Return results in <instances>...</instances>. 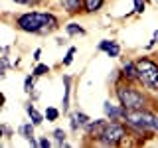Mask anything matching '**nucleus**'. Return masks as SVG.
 <instances>
[{"label":"nucleus","mask_w":158,"mask_h":148,"mask_svg":"<svg viewBox=\"0 0 158 148\" xmlns=\"http://www.w3.org/2000/svg\"><path fill=\"white\" fill-rule=\"evenodd\" d=\"M53 136H56V140L59 142V144H63V140H65V132H63V130H56Z\"/></svg>","instance_id":"nucleus-20"},{"label":"nucleus","mask_w":158,"mask_h":148,"mask_svg":"<svg viewBox=\"0 0 158 148\" xmlns=\"http://www.w3.org/2000/svg\"><path fill=\"white\" fill-rule=\"evenodd\" d=\"M117 97L121 101V105L127 109V111H135V109H142L144 107V97L138 91H135L132 87H125L121 85L117 89Z\"/></svg>","instance_id":"nucleus-4"},{"label":"nucleus","mask_w":158,"mask_h":148,"mask_svg":"<svg viewBox=\"0 0 158 148\" xmlns=\"http://www.w3.org/2000/svg\"><path fill=\"white\" fill-rule=\"evenodd\" d=\"M89 125V117L83 115V113H77V115L71 117V128H77V126H87Z\"/></svg>","instance_id":"nucleus-9"},{"label":"nucleus","mask_w":158,"mask_h":148,"mask_svg":"<svg viewBox=\"0 0 158 148\" xmlns=\"http://www.w3.org/2000/svg\"><path fill=\"white\" fill-rule=\"evenodd\" d=\"M61 4H63V8L67 10V12H79V8H81V4H83V0H61Z\"/></svg>","instance_id":"nucleus-10"},{"label":"nucleus","mask_w":158,"mask_h":148,"mask_svg":"<svg viewBox=\"0 0 158 148\" xmlns=\"http://www.w3.org/2000/svg\"><path fill=\"white\" fill-rule=\"evenodd\" d=\"M63 83H65V95H63V111H67V105H69V77H63Z\"/></svg>","instance_id":"nucleus-16"},{"label":"nucleus","mask_w":158,"mask_h":148,"mask_svg":"<svg viewBox=\"0 0 158 148\" xmlns=\"http://www.w3.org/2000/svg\"><path fill=\"white\" fill-rule=\"evenodd\" d=\"M125 118L131 126L138 128V130H158V117L152 115L142 109H135V111H127Z\"/></svg>","instance_id":"nucleus-2"},{"label":"nucleus","mask_w":158,"mask_h":148,"mask_svg":"<svg viewBox=\"0 0 158 148\" xmlns=\"http://www.w3.org/2000/svg\"><path fill=\"white\" fill-rule=\"evenodd\" d=\"M59 117V113H57V109H52V107H49L48 109V111H46V118H48V121H56V118Z\"/></svg>","instance_id":"nucleus-17"},{"label":"nucleus","mask_w":158,"mask_h":148,"mask_svg":"<svg viewBox=\"0 0 158 148\" xmlns=\"http://www.w3.org/2000/svg\"><path fill=\"white\" fill-rule=\"evenodd\" d=\"M40 146L48 148V146H49V140H48V138H42V140H40Z\"/></svg>","instance_id":"nucleus-23"},{"label":"nucleus","mask_w":158,"mask_h":148,"mask_svg":"<svg viewBox=\"0 0 158 148\" xmlns=\"http://www.w3.org/2000/svg\"><path fill=\"white\" fill-rule=\"evenodd\" d=\"M123 75H125L127 79H136V67H135V63L128 61L127 65L123 67Z\"/></svg>","instance_id":"nucleus-11"},{"label":"nucleus","mask_w":158,"mask_h":148,"mask_svg":"<svg viewBox=\"0 0 158 148\" xmlns=\"http://www.w3.org/2000/svg\"><path fill=\"white\" fill-rule=\"evenodd\" d=\"M14 2H18V4H32V2H36V0H14Z\"/></svg>","instance_id":"nucleus-24"},{"label":"nucleus","mask_w":158,"mask_h":148,"mask_svg":"<svg viewBox=\"0 0 158 148\" xmlns=\"http://www.w3.org/2000/svg\"><path fill=\"white\" fill-rule=\"evenodd\" d=\"M65 30H67V34H69V36H75V34H85V30L79 26V24H69V26H67Z\"/></svg>","instance_id":"nucleus-15"},{"label":"nucleus","mask_w":158,"mask_h":148,"mask_svg":"<svg viewBox=\"0 0 158 148\" xmlns=\"http://www.w3.org/2000/svg\"><path fill=\"white\" fill-rule=\"evenodd\" d=\"M123 138H125V128L118 125V122H107V126H105V130H103V134H101L99 140L107 146H115Z\"/></svg>","instance_id":"nucleus-5"},{"label":"nucleus","mask_w":158,"mask_h":148,"mask_svg":"<svg viewBox=\"0 0 158 148\" xmlns=\"http://www.w3.org/2000/svg\"><path fill=\"white\" fill-rule=\"evenodd\" d=\"M40 53H42V51H40V49H36V51H34V59H36V61L40 59Z\"/></svg>","instance_id":"nucleus-25"},{"label":"nucleus","mask_w":158,"mask_h":148,"mask_svg":"<svg viewBox=\"0 0 158 148\" xmlns=\"http://www.w3.org/2000/svg\"><path fill=\"white\" fill-rule=\"evenodd\" d=\"M18 26L24 32H34V34H49L57 28V18L52 14H42V12H30L18 18Z\"/></svg>","instance_id":"nucleus-1"},{"label":"nucleus","mask_w":158,"mask_h":148,"mask_svg":"<svg viewBox=\"0 0 158 148\" xmlns=\"http://www.w3.org/2000/svg\"><path fill=\"white\" fill-rule=\"evenodd\" d=\"M32 85H34V77H28L26 83H24V91L30 93V91H32Z\"/></svg>","instance_id":"nucleus-21"},{"label":"nucleus","mask_w":158,"mask_h":148,"mask_svg":"<svg viewBox=\"0 0 158 148\" xmlns=\"http://www.w3.org/2000/svg\"><path fill=\"white\" fill-rule=\"evenodd\" d=\"M20 130H22V134L26 136L30 142H32V146L36 144V142H34V126H32V125H24L22 128H20Z\"/></svg>","instance_id":"nucleus-14"},{"label":"nucleus","mask_w":158,"mask_h":148,"mask_svg":"<svg viewBox=\"0 0 158 148\" xmlns=\"http://www.w3.org/2000/svg\"><path fill=\"white\" fill-rule=\"evenodd\" d=\"M105 113L111 117V121H118V118L125 117L127 109H125V107H123V109H117V107H113L111 103H105Z\"/></svg>","instance_id":"nucleus-6"},{"label":"nucleus","mask_w":158,"mask_h":148,"mask_svg":"<svg viewBox=\"0 0 158 148\" xmlns=\"http://www.w3.org/2000/svg\"><path fill=\"white\" fill-rule=\"evenodd\" d=\"M49 71L48 65H38L36 69H34V75H46V73Z\"/></svg>","instance_id":"nucleus-19"},{"label":"nucleus","mask_w":158,"mask_h":148,"mask_svg":"<svg viewBox=\"0 0 158 148\" xmlns=\"http://www.w3.org/2000/svg\"><path fill=\"white\" fill-rule=\"evenodd\" d=\"M0 136H2V128H0Z\"/></svg>","instance_id":"nucleus-27"},{"label":"nucleus","mask_w":158,"mask_h":148,"mask_svg":"<svg viewBox=\"0 0 158 148\" xmlns=\"http://www.w3.org/2000/svg\"><path fill=\"white\" fill-rule=\"evenodd\" d=\"M135 67H136V77L140 79L148 89L158 91V65L156 63L142 57L135 63Z\"/></svg>","instance_id":"nucleus-3"},{"label":"nucleus","mask_w":158,"mask_h":148,"mask_svg":"<svg viewBox=\"0 0 158 148\" xmlns=\"http://www.w3.org/2000/svg\"><path fill=\"white\" fill-rule=\"evenodd\" d=\"M156 39H158V32L154 34V39H152V42H156Z\"/></svg>","instance_id":"nucleus-26"},{"label":"nucleus","mask_w":158,"mask_h":148,"mask_svg":"<svg viewBox=\"0 0 158 148\" xmlns=\"http://www.w3.org/2000/svg\"><path fill=\"white\" fill-rule=\"evenodd\" d=\"M73 56H75V47H71L67 51V56H65V59H63V65H69V63L73 61Z\"/></svg>","instance_id":"nucleus-18"},{"label":"nucleus","mask_w":158,"mask_h":148,"mask_svg":"<svg viewBox=\"0 0 158 148\" xmlns=\"http://www.w3.org/2000/svg\"><path fill=\"white\" fill-rule=\"evenodd\" d=\"M83 4H85V10L87 12H95L103 6V0H83Z\"/></svg>","instance_id":"nucleus-12"},{"label":"nucleus","mask_w":158,"mask_h":148,"mask_svg":"<svg viewBox=\"0 0 158 148\" xmlns=\"http://www.w3.org/2000/svg\"><path fill=\"white\" fill-rule=\"evenodd\" d=\"M144 10V2L142 0H135V12H142Z\"/></svg>","instance_id":"nucleus-22"},{"label":"nucleus","mask_w":158,"mask_h":148,"mask_svg":"<svg viewBox=\"0 0 158 148\" xmlns=\"http://www.w3.org/2000/svg\"><path fill=\"white\" fill-rule=\"evenodd\" d=\"M99 47H101V49H105V51L109 53V57H117L118 53H121V47H118L115 42H107V39L99 43Z\"/></svg>","instance_id":"nucleus-7"},{"label":"nucleus","mask_w":158,"mask_h":148,"mask_svg":"<svg viewBox=\"0 0 158 148\" xmlns=\"http://www.w3.org/2000/svg\"><path fill=\"white\" fill-rule=\"evenodd\" d=\"M105 126H107V121H95L93 125H89V132H91V136H95V138H101L103 134V130H105Z\"/></svg>","instance_id":"nucleus-8"},{"label":"nucleus","mask_w":158,"mask_h":148,"mask_svg":"<svg viewBox=\"0 0 158 148\" xmlns=\"http://www.w3.org/2000/svg\"><path fill=\"white\" fill-rule=\"evenodd\" d=\"M28 115L32 118V125H42V115H40L32 105H28Z\"/></svg>","instance_id":"nucleus-13"}]
</instances>
